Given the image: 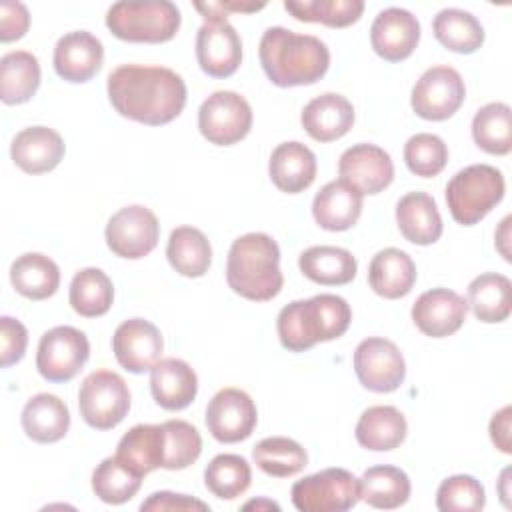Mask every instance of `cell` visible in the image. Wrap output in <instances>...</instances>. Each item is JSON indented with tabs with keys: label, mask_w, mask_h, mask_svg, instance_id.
<instances>
[{
	"label": "cell",
	"mask_w": 512,
	"mask_h": 512,
	"mask_svg": "<svg viewBox=\"0 0 512 512\" xmlns=\"http://www.w3.org/2000/svg\"><path fill=\"white\" fill-rule=\"evenodd\" d=\"M108 98L114 110L134 122L162 126L186 106V84L164 66L122 64L108 74Z\"/></svg>",
	"instance_id": "6da1fadb"
},
{
	"label": "cell",
	"mask_w": 512,
	"mask_h": 512,
	"mask_svg": "<svg viewBox=\"0 0 512 512\" xmlns=\"http://www.w3.org/2000/svg\"><path fill=\"white\" fill-rule=\"evenodd\" d=\"M258 56L268 80L280 88L314 84L330 66V50L320 38L282 26L266 28Z\"/></svg>",
	"instance_id": "7a4b0ae2"
},
{
	"label": "cell",
	"mask_w": 512,
	"mask_h": 512,
	"mask_svg": "<svg viewBox=\"0 0 512 512\" xmlns=\"http://www.w3.org/2000/svg\"><path fill=\"white\" fill-rule=\"evenodd\" d=\"M226 282L232 292L252 302H266L278 296L284 276L276 240L264 232L238 236L228 252Z\"/></svg>",
	"instance_id": "3957f363"
},
{
	"label": "cell",
	"mask_w": 512,
	"mask_h": 512,
	"mask_svg": "<svg viewBox=\"0 0 512 512\" xmlns=\"http://www.w3.org/2000/svg\"><path fill=\"white\" fill-rule=\"evenodd\" d=\"M352 320L350 304L336 294H318L286 304L276 320L280 344L290 352H304L318 342L340 338Z\"/></svg>",
	"instance_id": "277c9868"
},
{
	"label": "cell",
	"mask_w": 512,
	"mask_h": 512,
	"mask_svg": "<svg viewBox=\"0 0 512 512\" xmlns=\"http://www.w3.org/2000/svg\"><path fill=\"white\" fill-rule=\"evenodd\" d=\"M180 22V10L170 0L116 2L106 12L108 30L124 42H168L176 36Z\"/></svg>",
	"instance_id": "5b68a950"
},
{
	"label": "cell",
	"mask_w": 512,
	"mask_h": 512,
	"mask_svg": "<svg viewBox=\"0 0 512 512\" xmlns=\"http://www.w3.org/2000/svg\"><path fill=\"white\" fill-rule=\"evenodd\" d=\"M504 176L490 164H472L458 170L446 186V204L462 226L478 224L502 198Z\"/></svg>",
	"instance_id": "8992f818"
},
{
	"label": "cell",
	"mask_w": 512,
	"mask_h": 512,
	"mask_svg": "<svg viewBox=\"0 0 512 512\" xmlns=\"http://www.w3.org/2000/svg\"><path fill=\"white\" fill-rule=\"evenodd\" d=\"M78 408L88 426L110 430L126 418L130 410V390L120 374L96 370L80 384Z\"/></svg>",
	"instance_id": "52a82bcc"
},
{
	"label": "cell",
	"mask_w": 512,
	"mask_h": 512,
	"mask_svg": "<svg viewBox=\"0 0 512 512\" xmlns=\"http://www.w3.org/2000/svg\"><path fill=\"white\" fill-rule=\"evenodd\" d=\"M292 504L300 512H344L358 504V478L346 468H326L294 482Z\"/></svg>",
	"instance_id": "ba28073f"
},
{
	"label": "cell",
	"mask_w": 512,
	"mask_h": 512,
	"mask_svg": "<svg viewBox=\"0 0 512 512\" xmlns=\"http://www.w3.org/2000/svg\"><path fill=\"white\" fill-rule=\"evenodd\" d=\"M250 128L252 108L238 92L218 90L198 110V130L210 144L232 146L246 138Z\"/></svg>",
	"instance_id": "9c48e42d"
},
{
	"label": "cell",
	"mask_w": 512,
	"mask_h": 512,
	"mask_svg": "<svg viewBox=\"0 0 512 512\" xmlns=\"http://www.w3.org/2000/svg\"><path fill=\"white\" fill-rule=\"evenodd\" d=\"M90 342L74 326H56L42 334L36 352V368L48 382L72 380L88 362Z\"/></svg>",
	"instance_id": "30bf717a"
},
{
	"label": "cell",
	"mask_w": 512,
	"mask_h": 512,
	"mask_svg": "<svg viewBox=\"0 0 512 512\" xmlns=\"http://www.w3.org/2000/svg\"><path fill=\"white\" fill-rule=\"evenodd\" d=\"M108 248L128 260L148 256L160 238V224L156 214L140 204L120 208L106 224L104 230Z\"/></svg>",
	"instance_id": "8fae6325"
},
{
	"label": "cell",
	"mask_w": 512,
	"mask_h": 512,
	"mask_svg": "<svg viewBox=\"0 0 512 512\" xmlns=\"http://www.w3.org/2000/svg\"><path fill=\"white\" fill-rule=\"evenodd\" d=\"M466 98V86L458 70L450 66L428 68L414 84L410 104L424 120H448Z\"/></svg>",
	"instance_id": "7c38bea8"
},
{
	"label": "cell",
	"mask_w": 512,
	"mask_h": 512,
	"mask_svg": "<svg viewBox=\"0 0 512 512\" xmlns=\"http://www.w3.org/2000/svg\"><path fill=\"white\" fill-rule=\"evenodd\" d=\"M354 372L366 390L386 394L404 382L406 362L392 340L372 336L356 346Z\"/></svg>",
	"instance_id": "4fadbf2b"
},
{
	"label": "cell",
	"mask_w": 512,
	"mask_h": 512,
	"mask_svg": "<svg viewBox=\"0 0 512 512\" xmlns=\"http://www.w3.org/2000/svg\"><path fill=\"white\" fill-rule=\"evenodd\" d=\"M258 422L254 400L240 388L218 390L206 406V428L222 444L246 440Z\"/></svg>",
	"instance_id": "5bb4252c"
},
{
	"label": "cell",
	"mask_w": 512,
	"mask_h": 512,
	"mask_svg": "<svg viewBox=\"0 0 512 512\" xmlns=\"http://www.w3.org/2000/svg\"><path fill=\"white\" fill-rule=\"evenodd\" d=\"M112 350L124 370L144 374L160 360L164 340L152 322L144 318H130L116 328L112 336Z\"/></svg>",
	"instance_id": "9a60e30c"
},
{
	"label": "cell",
	"mask_w": 512,
	"mask_h": 512,
	"mask_svg": "<svg viewBox=\"0 0 512 512\" xmlns=\"http://www.w3.org/2000/svg\"><path fill=\"white\" fill-rule=\"evenodd\" d=\"M338 174L362 194H378L394 180L390 154L376 144H354L342 152Z\"/></svg>",
	"instance_id": "2e32d148"
},
{
	"label": "cell",
	"mask_w": 512,
	"mask_h": 512,
	"mask_svg": "<svg viewBox=\"0 0 512 512\" xmlns=\"http://www.w3.org/2000/svg\"><path fill=\"white\" fill-rule=\"evenodd\" d=\"M196 60L212 78L232 76L242 62V40L226 20L204 22L196 34Z\"/></svg>",
	"instance_id": "e0dca14e"
},
{
	"label": "cell",
	"mask_w": 512,
	"mask_h": 512,
	"mask_svg": "<svg viewBox=\"0 0 512 512\" xmlns=\"http://www.w3.org/2000/svg\"><path fill=\"white\" fill-rule=\"evenodd\" d=\"M468 302L454 290L432 288L420 294L412 306L416 328L430 338H446L460 330L466 320Z\"/></svg>",
	"instance_id": "ac0fdd59"
},
{
	"label": "cell",
	"mask_w": 512,
	"mask_h": 512,
	"mask_svg": "<svg viewBox=\"0 0 512 512\" xmlns=\"http://www.w3.org/2000/svg\"><path fill=\"white\" fill-rule=\"evenodd\" d=\"M420 40L418 18L404 8H386L378 12L370 26V44L386 62L406 60Z\"/></svg>",
	"instance_id": "d6986e66"
},
{
	"label": "cell",
	"mask_w": 512,
	"mask_h": 512,
	"mask_svg": "<svg viewBox=\"0 0 512 512\" xmlns=\"http://www.w3.org/2000/svg\"><path fill=\"white\" fill-rule=\"evenodd\" d=\"M102 60V42L86 30L68 32L54 46V70L62 80L72 84L88 82L100 70Z\"/></svg>",
	"instance_id": "ffe728a7"
},
{
	"label": "cell",
	"mask_w": 512,
	"mask_h": 512,
	"mask_svg": "<svg viewBox=\"0 0 512 512\" xmlns=\"http://www.w3.org/2000/svg\"><path fill=\"white\" fill-rule=\"evenodd\" d=\"M66 146L62 136L48 126H30L20 130L12 144L10 156L26 174H44L54 170L64 158Z\"/></svg>",
	"instance_id": "44dd1931"
},
{
	"label": "cell",
	"mask_w": 512,
	"mask_h": 512,
	"mask_svg": "<svg viewBox=\"0 0 512 512\" xmlns=\"http://www.w3.org/2000/svg\"><path fill=\"white\" fill-rule=\"evenodd\" d=\"M150 392L164 410H184L198 392L194 368L180 358H160L150 368Z\"/></svg>",
	"instance_id": "7402d4cb"
},
{
	"label": "cell",
	"mask_w": 512,
	"mask_h": 512,
	"mask_svg": "<svg viewBox=\"0 0 512 512\" xmlns=\"http://www.w3.org/2000/svg\"><path fill=\"white\" fill-rule=\"evenodd\" d=\"M300 122L308 136L316 142H332L348 134V130L352 128L354 106L346 96L326 92L312 98L304 106Z\"/></svg>",
	"instance_id": "603a6c76"
},
{
	"label": "cell",
	"mask_w": 512,
	"mask_h": 512,
	"mask_svg": "<svg viewBox=\"0 0 512 512\" xmlns=\"http://www.w3.org/2000/svg\"><path fill=\"white\" fill-rule=\"evenodd\" d=\"M362 192L344 182L332 180L316 192L312 202V216L316 224L330 232L350 230L362 214Z\"/></svg>",
	"instance_id": "cb8c5ba5"
},
{
	"label": "cell",
	"mask_w": 512,
	"mask_h": 512,
	"mask_svg": "<svg viewBox=\"0 0 512 512\" xmlns=\"http://www.w3.org/2000/svg\"><path fill=\"white\" fill-rule=\"evenodd\" d=\"M268 174L278 190L298 194L316 178V156L302 142H282L270 154Z\"/></svg>",
	"instance_id": "d4e9b609"
},
{
	"label": "cell",
	"mask_w": 512,
	"mask_h": 512,
	"mask_svg": "<svg viewBox=\"0 0 512 512\" xmlns=\"http://www.w3.org/2000/svg\"><path fill=\"white\" fill-rule=\"evenodd\" d=\"M400 234L418 246L434 244L442 236V216L434 198L426 192H408L396 204Z\"/></svg>",
	"instance_id": "484cf974"
},
{
	"label": "cell",
	"mask_w": 512,
	"mask_h": 512,
	"mask_svg": "<svg viewBox=\"0 0 512 512\" xmlns=\"http://www.w3.org/2000/svg\"><path fill=\"white\" fill-rule=\"evenodd\" d=\"M22 428L38 444H52L66 436L70 428L68 406L54 394L40 392L32 396L22 410Z\"/></svg>",
	"instance_id": "4316f807"
},
{
	"label": "cell",
	"mask_w": 512,
	"mask_h": 512,
	"mask_svg": "<svg viewBox=\"0 0 512 512\" xmlns=\"http://www.w3.org/2000/svg\"><path fill=\"white\" fill-rule=\"evenodd\" d=\"M368 282L378 296L396 300L412 290L416 282V266L404 250L384 248L370 260Z\"/></svg>",
	"instance_id": "83f0119b"
},
{
	"label": "cell",
	"mask_w": 512,
	"mask_h": 512,
	"mask_svg": "<svg viewBox=\"0 0 512 512\" xmlns=\"http://www.w3.org/2000/svg\"><path fill=\"white\" fill-rule=\"evenodd\" d=\"M116 458L134 474L146 476L164 464L162 424H136L118 442Z\"/></svg>",
	"instance_id": "f1b7e54d"
},
{
	"label": "cell",
	"mask_w": 512,
	"mask_h": 512,
	"mask_svg": "<svg viewBox=\"0 0 512 512\" xmlns=\"http://www.w3.org/2000/svg\"><path fill=\"white\" fill-rule=\"evenodd\" d=\"M408 432L404 414L394 406H370L356 424V440L362 448L388 452L398 448Z\"/></svg>",
	"instance_id": "f546056e"
},
{
	"label": "cell",
	"mask_w": 512,
	"mask_h": 512,
	"mask_svg": "<svg viewBox=\"0 0 512 512\" xmlns=\"http://www.w3.org/2000/svg\"><path fill=\"white\" fill-rule=\"evenodd\" d=\"M298 266L308 280L322 286H344L358 270L352 252L338 246H310L300 254Z\"/></svg>",
	"instance_id": "4dcf8cb0"
},
{
	"label": "cell",
	"mask_w": 512,
	"mask_h": 512,
	"mask_svg": "<svg viewBox=\"0 0 512 512\" xmlns=\"http://www.w3.org/2000/svg\"><path fill=\"white\" fill-rule=\"evenodd\" d=\"M10 282L24 298L46 300L60 286V270L52 258L40 252H26L12 262Z\"/></svg>",
	"instance_id": "1f68e13d"
},
{
	"label": "cell",
	"mask_w": 512,
	"mask_h": 512,
	"mask_svg": "<svg viewBox=\"0 0 512 512\" xmlns=\"http://www.w3.org/2000/svg\"><path fill=\"white\" fill-rule=\"evenodd\" d=\"M468 306L480 322H504L512 310V282L498 272H484L468 286Z\"/></svg>",
	"instance_id": "d6a6232c"
},
{
	"label": "cell",
	"mask_w": 512,
	"mask_h": 512,
	"mask_svg": "<svg viewBox=\"0 0 512 512\" xmlns=\"http://www.w3.org/2000/svg\"><path fill=\"white\" fill-rule=\"evenodd\" d=\"M166 258L178 274L200 278L212 264V248L202 230L194 226H178L170 232Z\"/></svg>",
	"instance_id": "836d02e7"
},
{
	"label": "cell",
	"mask_w": 512,
	"mask_h": 512,
	"mask_svg": "<svg viewBox=\"0 0 512 512\" xmlns=\"http://www.w3.org/2000/svg\"><path fill=\"white\" fill-rule=\"evenodd\" d=\"M358 484L360 500L372 508L394 510L410 498V478L396 466H372L358 478Z\"/></svg>",
	"instance_id": "e575fe53"
},
{
	"label": "cell",
	"mask_w": 512,
	"mask_h": 512,
	"mask_svg": "<svg viewBox=\"0 0 512 512\" xmlns=\"http://www.w3.org/2000/svg\"><path fill=\"white\" fill-rule=\"evenodd\" d=\"M40 86V64L32 52L14 50L0 58V98L4 104L28 102Z\"/></svg>",
	"instance_id": "d590c367"
},
{
	"label": "cell",
	"mask_w": 512,
	"mask_h": 512,
	"mask_svg": "<svg viewBox=\"0 0 512 512\" xmlns=\"http://www.w3.org/2000/svg\"><path fill=\"white\" fill-rule=\"evenodd\" d=\"M436 40L458 54H472L484 44V28L478 18L460 8H444L434 16Z\"/></svg>",
	"instance_id": "8d00e7d4"
},
{
	"label": "cell",
	"mask_w": 512,
	"mask_h": 512,
	"mask_svg": "<svg viewBox=\"0 0 512 512\" xmlns=\"http://www.w3.org/2000/svg\"><path fill=\"white\" fill-rule=\"evenodd\" d=\"M68 300L72 310L84 318L104 316L114 300L112 280L100 268H82L70 282Z\"/></svg>",
	"instance_id": "74e56055"
},
{
	"label": "cell",
	"mask_w": 512,
	"mask_h": 512,
	"mask_svg": "<svg viewBox=\"0 0 512 512\" xmlns=\"http://www.w3.org/2000/svg\"><path fill=\"white\" fill-rule=\"evenodd\" d=\"M472 138L478 148L494 156H506L512 150V112L504 102L482 106L472 118Z\"/></svg>",
	"instance_id": "f35d334b"
},
{
	"label": "cell",
	"mask_w": 512,
	"mask_h": 512,
	"mask_svg": "<svg viewBox=\"0 0 512 512\" xmlns=\"http://www.w3.org/2000/svg\"><path fill=\"white\" fill-rule=\"evenodd\" d=\"M252 458L264 474L276 478H290L302 472L308 464L306 450L296 440L286 436H270L260 440L252 448Z\"/></svg>",
	"instance_id": "ab89813d"
},
{
	"label": "cell",
	"mask_w": 512,
	"mask_h": 512,
	"mask_svg": "<svg viewBox=\"0 0 512 512\" xmlns=\"http://www.w3.org/2000/svg\"><path fill=\"white\" fill-rule=\"evenodd\" d=\"M252 470L238 454H218L204 470L206 488L220 500H234L250 488Z\"/></svg>",
	"instance_id": "60d3db41"
},
{
	"label": "cell",
	"mask_w": 512,
	"mask_h": 512,
	"mask_svg": "<svg viewBox=\"0 0 512 512\" xmlns=\"http://www.w3.org/2000/svg\"><path fill=\"white\" fill-rule=\"evenodd\" d=\"M286 12L300 22H318L330 28H346L354 24L362 12V0H286Z\"/></svg>",
	"instance_id": "b9f144b4"
},
{
	"label": "cell",
	"mask_w": 512,
	"mask_h": 512,
	"mask_svg": "<svg viewBox=\"0 0 512 512\" xmlns=\"http://www.w3.org/2000/svg\"><path fill=\"white\" fill-rule=\"evenodd\" d=\"M142 476L134 474L114 456L104 458L92 472V490L106 504H124L136 496Z\"/></svg>",
	"instance_id": "7bdbcfd3"
},
{
	"label": "cell",
	"mask_w": 512,
	"mask_h": 512,
	"mask_svg": "<svg viewBox=\"0 0 512 512\" xmlns=\"http://www.w3.org/2000/svg\"><path fill=\"white\" fill-rule=\"evenodd\" d=\"M164 428V464L166 470H184L194 464L202 452L200 432L186 420H166Z\"/></svg>",
	"instance_id": "ee69618b"
},
{
	"label": "cell",
	"mask_w": 512,
	"mask_h": 512,
	"mask_svg": "<svg viewBox=\"0 0 512 512\" xmlns=\"http://www.w3.org/2000/svg\"><path fill=\"white\" fill-rule=\"evenodd\" d=\"M404 162L408 170L422 178L438 176L448 162V148L436 134L420 132L404 144Z\"/></svg>",
	"instance_id": "f6af8a7d"
},
{
	"label": "cell",
	"mask_w": 512,
	"mask_h": 512,
	"mask_svg": "<svg viewBox=\"0 0 512 512\" xmlns=\"http://www.w3.org/2000/svg\"><path fill=\"white\" fill-rule=\"evenodd\" d=\"M484 504V486L470 474H456L442 480L436 492V508L442 512H476Z\"/></svg>",
	"instance_id": "bcb514c9"
},
{
	"label": "cell",
	"mask_w": 512,
	"mask_h": 512,
	"mask_svg": "<svg viewBox=\"0 0 512 512\" xmlns=\"http://www.w3.org/2000/svg\"><path fill=\"white\" fill-rule=\"evenodd\" d=\"M28 346V330L26 326L12 318L2 316L0 318V364L2 368H8L22 360Z\"/></svg>",
	"instance_id": "7dc6e473"
},
{
	"label": "cell",
	"mask_w": 512,
	"mask_h": 512,
	"mask_svg": "<svg viewBox=\"0 0 512 512\" xmlns=\"http://www.w3.org/2000/svg\"><path fill=\"white\" fill-rule=\"evenodd\" d=\"M30 26L28 8L22 2L4 0L0 4V40L14 42L20 40Z\"/></svg>",
	"instance_id": "c3c4849f"
},
{
	"label": "cell",
	"mask_w": 512,
	"mask_h": 512,
	"mask_svg": "<svg viewBox=\"0 0 512 512\" xmlns=\"http://www.w3.org/2000/svg\"><path fill=\"white\" fill-rule=\"evenodd\" d=\"M140 510H210L206 502L196 500L186 494H174L168 490H160L148 496L140 504Z\"/></svg>",
	"instance_id": "681fc988"
},
{
	"label": "cell",
	"mask_w": 512,
	"mask_h": 512,
	"mask_svg": "<svg viewBox=\"0 0 512 512\" xmlns=\"http://www.w3.org/2000/svg\"><path fill=\"white\" fill-rule=\"evenodd\" d=\"M510 420H512V408L504 406L502 410H498L492 420H490V438L494 442V446L504 452L510 454L512 452V440H510Z\"/></svg>",
	"instance_id": "f907efd6"
},
{
	"label": "cell",
	"mask_w": 512,
	"mask_h": 512,
	"mask_svg": "<svg viewBox=\"0 0 512 512\" xmlns=\"http://www.w3.org/2000/svg\"><path fill=\"white\" fill-rule=\"evenodd\" d=\"M220 10L226 12H256L262 10L264 4H244V2H218Z\"/></svg>",
	"instance_id": "816d5d0a"
},
{
	"label": "cell",
	"mask_w": 512,
	"mask_h": 512,
	"mask_svg": "<svg viewBox=\"0 0 512 512\" xmlns=\"http://www.w3.org/2000/svg\"><path fill=\"white\" fill-rule=\"evenodd\" d=\"M250 508H256V510H262V508H266V510H280V506H278L276 502H272V500H266V498H260V500H250V502H246V504H244V510H250Z\"/></svg>",
	"instance_id": "f5cc1de1"
},
{
	"label": "cell",
	"mask_w": 512,
	"mask_h": 512,
	"mask_svg": "<svg viewBox=\"0 0 512 512\" xmlns=\"http://www.w3.org/2000/svg\"><path fill=\"white\" fill-rule=\"evenodd\" d=\"M508 474H510V468H506V470H502V476H500V496H502V500H504V504L508 506V490H506V482H508Z\"/></svg>",
	"instance_id": "db71d44e"
}]
</instances>
